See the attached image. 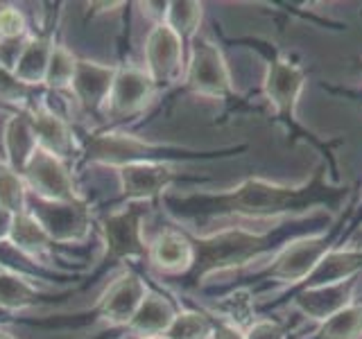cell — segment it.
Listing matches in <instances>:
<instances>
[{
    "mask_svg": "<svg viewBox=\"0 0 362 339\" xmlns=\"http://www.w3.org/2000/svg\"><path fill=\"white\" fill-rule=\"evenodd\" d=\"M335 197L337 192L333 188H326L320 177L301 186H286L260 177H249L231 190L177 199V213L190 215V218L269 220L281 218V215H301L317 203Z\"/></svg>",
    "mask_w": 362,
    "mask_h": 339,
    "instance_id": "cell-1",
    "label": "cell"
},
{
    "mask_svg": "<svg viewBox=\"0 0 362 339\" xmlns=\"http://www.w3.org/2000/svg\"><path fill=\"white\" fill-rule=\"evenodd\" d=\"M190 242L195 258H192V267L188 269L186 278L190 282H199L220 271L252 263L269 246L272 237L249 229H224L211 235L190 237Z\"/></svg>",
    "mask_w": 362,
    "mask_h": 339,
    "instance_id": "cell-2",
    "label": "cell"
},
{
    "mask_svg": "<svg viewBox=\"0 0 362 339\" xmlns=\"http://www.w3.org/2000/svg\"><path fill=\"white\" fill-rule=\"evenodd\" d=\"M186 86L204 97H226L233 93L229 66L213 41L199 39L192 43L190 61L186 64Z\"/></svg>",
    "mask_w": 362,
    "mask_h": 339,
    "instance_id": "cell-3",
    "label": "cell"
},
{
    "mask_svg": "<svg viewBox=\"0 0 362 339\" xmlns=\"http://www.w3.org/2000/svg\"><path fill=\"white\" fill-rule=\"evenodd\" d=\"M328 251H331V240L326 235L297 237L274 256L263 276L276 282H305Z\"/></svg>",
    "mask_w": 362,
    "mask_h": 339,
    "instance_id": "cell-4",
    "label": "cell"
},
{
    "mask_svg": "<svg viewBox=\"0 0 362 339\" xmlns=\"http://www.w3.org/2000/svg\"><path fill=\"white\" fill-rule=\"evenodd\" d=\"M25 181L28 192H32L34 199L43 201H77L79 195L75 190V181L64 165L62 158L52 156L50 152L39 150L34 152L25 172L21 174Z\"/></svg>",
    "mask_w": 362,
    "mask_h": 339,
    "instance_id": "cell-5",
    "label": "cell"
},
{
    "mask_svg": "<svg viewBox=\"0 0 362 339\" xmlns=\"http://www.w3.org/2000/svg\"><path fill=\"white\" fill-rule=\"evenodd\" d=\"M145 210L139 203L107 215L100 222L102 237H105L107 256L111 260H134L147 256V244L143 235Z\"/></svg>",
    "mask_w": 362,
    "mask_h": 339,
    "instance_id": "cell-6",
    "label": "cell"
},
{
    "mask_svg": "<svg viewBox=\"0 0 362 339\" xmlns=\"http://www.w3.org/2000/svg\"><path fill=\"white\" fill-rule=\"evenodd\" d=\"M48 233L50 242H82L90 229L88 208L82 199L77 201H34L30 210Z\"/></svg>",
    "mask_w": 362,
    "mask_h": 339,
    "instance_id": "cell-7",
    "label": "cell"
},
{
    "mask_svg": "<svg viewBox=\"0 0 362 339\" xmlns=\"http://www.w3.org/2000/svg\"><path fill=\"white\" fill-rule=\"evenodd\" d=\"M181 71H184V41L163 20L156 23L145 41V73L158 86L175 82Z\"/></svg>",
    "mask_w": 362,
    "mask_h": 339,
    "instance_id": "cell-8",
    "label": "cell"
},
{
    "mask_svg": "<svg viewBox=\"0 0 362 339\" xmlns=\"http://www.w3.org/2000/svg\"><path fill=\"white\" fill-rule=\"evenodd\" d=\"M263 88L269 105L276 111V116L283 120H292L294 113H297L299 97L305 88L303 68L292 64L290 59L276 56V59H272L267 64Z\"/></svg>",
    "mask_w": 362,
    "mask_h": 339,
    "instance_id": "cell-9",
    "label": "cell"
},
{
    "mask_svg": "<svg viewBox=\"0 0 362 339\" xmlns=\"http://www.w3.org/2000/svg\"><path fill=\"white\" fill-rule=\"evenodd\" d=\"M154 88L156 84L145 71L134 66H120L116 71L105 111L113 118H132L141 113L147 102L152 100Z\"/></svg>",
    "mask_w": 362,
    "mask_h": 339,
    "instance_id": "cell-10",
    "label": "cell"
},
{
    "mask_svg": "<svg viewBox=\"0 0 362 339\" xmlns=\"http://www.w3.org/2000/svg\"><path fill=\"white\" fill-rule=\"evenodd\" d=\"M118 177L124 199L141 203L163 195V190L177 179V167L165 161H139L120 167Z\"/></svg>",
    "mask_w": 362,
    "mask_h": 339,
    "instance_id": "cell-11",
    "label": "cell"
},
{
    "mask_svg": "<svg viewBox=\"0 0 362 339\" xmlns=\"http://www.w3.org/2000/svg\"><path fill=\"white\" fill-rule=\"evenodd\" d=\"M147 292L150 290H147L145 280L139 274H134V271H127V274L118 276L102 292L98 303V314L109 326H127L136 310L141 308Z\"/></svg>",
    "mask_w": 362,
    "mask_h": 339,
    "instance_id": "cell-12",
    "label": "cell"
},
{
    "mask_svg": "<svg viewBox=\"0 0 362 339\" xmlns=\"http://www.w3.org/2000/svg\"><path fill=\"white\" fill-rule=\"evenodd\" d=\"M156 147L134 138L127 133H102L90 138L88 143V158L102 165H111V167H124L139 161H156L154 154Z\"/></svg>",
    "mask_w": 362,
    "mask_h": 339,
    "instance_id": "cell-13",
    "label": "cell"
},
{
    "mask_svg": "<svg viewBox=\"0 0 362 339\" xmlns=\"http://www.w3.org/2000/svg\"><path fill=\"white\" fill-rule=\"evenodd\" d=\"M356 290V278L335 282V285H317V287H303L297 297L292 299V305L301 314L310 316L315 321H326L339 310L351 305Z\"/></svg>",
    "mask_w": 362,
    "mask_h": 339,
    "instance_id": "cell-14",
    "label": "cell"
},
{
    "mask_svg": "<svg viewBox=\"0 0 362 339\" xmlns=\"http://www.w3.org/2000/svg\"><path fill=\"white\" fill-rule=\"evenodd\" d=\"M116 66H105L95 61H77V73L71 84L75 100L86 111H100L105 109L107 97L111 93L113 79H116Z\"/></svg>",
    "mask_w": 362,
    "mask_h": 339,
    "instance_id": "cell-15",
    "label": "cell"
},
{
    "mask_svg": "<svg viewBox=\"0 0 362 339\" xmlns=\"http://www.w3.org/2000/svg\"><path fill=\"white\" fill-rule=\"evenodd\" d=\"M147 258L163 274L186 276L195 254H192V242L188 235L175 229H165L147 244Z\"/></svg>",
    "mask_w": 362,
    "mask_h": 339,
    "instance_id": "cell-16",
    "label": "cell"
},
{
    "mask_svg": "<svg viewBox=\"0 0 362 339\" xmlns=\"http://www.w3.org/2000/svg\"><path fill=\"white\" fill-rule=\"evenodd\" d=\"M3 145H5V165L14 170L16 174H23L30 158L39 150L37 131H34L30 111H18L7 120Z\"/></svg>",
    "mask_w": 362,
    "mask_h": 339,
    "instance_id": "cell-17",
    "label": "cell"
},
{
    "mask_svg": "<svg viewBox=\"0 0 362 339\" xmlns=\"http://www.w3.org/2000/svg\"><path fill=\"white\" fill-rule=\"evenodd\" d=\"M175 316H177V310L173 308V303H170L163 294L147 292V297L143 299L141 308L132 316L127 328L134 335H139L141 339L163 337L168 333V328L173 326Z\"/></svg>",
    "mask_w": 362,
    "mask_h": 339,
    "instance_id": "cell-18",
    "label": "cell"
},
{
    "mask_svg": "<svg viewBox=\"0 0 362 339\" xmlns=\"http://www.w3.org/2000/svg\"><path fill=\"white\" fill-rule=\"evenodd\" d=\"M30 118L34 124V131H37V141L39 147L45 152H50L57 158H68L75 152V138L68 124L64 122V118H59L57 113H52L50 109H32Z\"/></svg>",
    "mask_w": 362,
    "mask_h": 339,
    "instance_id": "cell-19",
    "label": "cell"
},
{
    "mask_svg": "<svg viewBox=\"0 0 362 339\" xmlns=\"http://www.w3.org/2000/svg\"><path fill=\"white\" fill-rule=\"evenodd\" d=\"M362 271V249H344L335 251L331 249L315 267L313 274L305 278V287L317 285H335V282L354 280Z\"/></svg>",
    "mask_w": 362,
    "mask_h": 339,
    "instance_id": "cell-20",
    "label": "cell"
},
{
    "mask_svg": "<svg viewBox=\"0 0 362 339\" xmlns=\"http://www.w3.org/2000/svg\"><path fill=\"white\" fill-rule=\"evenodd\" d=\"M54 48V43L45 37L39 39H30L23 56L14 71L16 82L23 84L25 88L30 86H39L45 79V71H48V61H50V52Z\"/></svg>",
    "mask_w": 362,
    "mask_h": 339,
    "instance_id": "cell-21",
    "label": "cell"
},
{
    "mask_svg": "<svg viewBox=\"0 0 362 339\" xmlns=\"http://www.w3.org/2000/svg\"><path fill=\"white\" fill-rule=\"evenodd\" d=\"M9 242L14 244L18 251H25L30 256H41L48 251L50 237L43 231V226L37 222V218H34L30 210H25V213H18L14 218Z\"/></svg>",
    "mask_w": 362,
    "mask_h": 339,
    "instance_id": "cell-22",
    "label": "cell"
},
{
    "mask_svg": "<svg viewBox=\"0 0 362 339\" xmlns=\"http://www.w3.org/2000/svg\"><path fill=\"white\" fill-rule=\"evenodd\" d=\"M202 14H204L202 3H190V0H175V3H168L163 23L177 34L181 41H188V39L195 37V32L199 30Z\"/></svg>",
    "mask_w": 362,
    "mask_h": 339,
    "instance_id": "cell-23",
    "label": "cell"
},
{
    "mask_svg": "<svg viewBox=\"0 0 362 339\" xmlns=\"http://www.w3.org/2000/svg\"><path fill=\"white\" fill-rule=\"evenodd\" d=\"M77 56L66 48V45H54L50 52L48 71H45L43 86H48L50 90H64L71 88L75 73H77Z\"/></svg>",
    "mask_w": 362,
    "mask_h": 339,
    "instance_id": "cell-24",
    "label": "cell"
},
{
    "mask_svg": "<svg viewBox=\"0 0 362 339\" xmlns=\"http://www.w3.org/2000/svg\"><path fill=\"white\" fill-rule=\"evenodd\" d=\"M317 335L320 339H358L362 335V305H346L326 319Z\"/></svg>",
    "mask_w": 362,
    "mask_h": 339,
    "instance_id": "cell-25",
    "label": "cell"
},
{
    "mask_svg": "<svg viewBox=\"0 0 362 339\" xmlns=\"http://www.w3.org/2000/svg\"><path fill=\"white\" fill-rule=\"evenodd\" d=\"M39 299V292L25 278H21L11 271L0 274V308L5 310H21L28 308Z\"/></svg>",
    "mask_w": 362,
    "mask_h": 339,
    "instance_id": "cell-26",
    "label": "cell"
},
{
    "mask_svg": "<svg viewBox=\"0 0 362 339\" xmlns=\"http://www.w3.org/2000/svg\"><path fill=\"white\" fill-rule=\"evenodd\" d=\"M28 188L25 181L14 170L0 163V206L7 208L9 213H25L28 210Z\"/></svg>",
    "mask_w": 362,
    "mask_h": 339,
    "instance_id": "cell-27",
    "label": "cell"
},
{
    "mask_svg": "<svg viewBox=\"0 0 362 339\" xmlns=\"http://www.w3.org/2000/svg\"><path fill=\"white\" fill-rule=\"evenodd\" d=\"M213 335V323L206 314L197 310H184L177 312L173 326L168 328L163 335L165 339H211Z\"/></svg>",
    "mask_w": 362,
    "mask_h": 339,
    "instance_id": "cell-28",
    "label": "cell"
},
{
    "mask_svg": "<svg viewBox=\"0 0 362 339\" xmlns=\"http://www.w3.org/2000/svg\"><path fill=\"white\" fill-rule=\"evenodd\" d=\"M30 37H16V39H0V71L14 75L16 66L23 56Z\"/></svg>",
    "mask_w": 362,
    "mask_h": 339,
    "instance_id": "cell-29",
    "label": "cell"
},
{
    "mask_svg": "<svg viewBox=\"0 0 362 339\" xmlns=\"http://www.w3.org/2000/svg\"><path fill=\"white\" fill-rule=\"evenodd\" d=\"M224 319L226 323L238 326L240 328L249 316H252V301H249V294L247 292H238L233 297L226 299L224 303Z\"/></svg>",
    "mask_w": 362,
    "mask_h": 339,
    "instance_id": "cell-30",
    "label": "cell"
},
{
    "mask_svg": "<svg viewBox=\"0 0 362 339\" xmlns=\"http://www.w3.org/2000/svg\"><path fill=\"white\" fill-rule=\"evenodd\" d=\"M25 16L16 7H0V39H16L28 37L25 34Z\"/></svg>",
    "mask_w": 362,
    "mask_h": 339,
    "instance_id": "cell-31",
    "label": "cell"
},
{
    "mask_svg": "<svg viewBox=\"0 0 362 339\" xmlns=\"http://www.w3.org/2000/svg\"><path fill=\"white\" fill-rule=\"evenodd\" d=\"M245 337L247 339H286V331H283V326L276 321L260 319L247 328Z\"/></svg>",
    "mask_w": 362,
    "mask_h": 339,
    "instance_id": "cell-32",
    "label": "cell"
},
{
    "mask_svg": "<svg viewBox=\"0 0 362 339\" xmlns=\"http://www.w3.org/2000/svg\"><path fill=\"white\" fill-rule=\"evenodd\" d=\"M25 86L16 82L14 75L0 71V100H18L25 95Z\"/></svg>",
    "mask_w": 362,
    "mask_h": 339,
    "instance_id": "cell-33",
    "label": "cell"
},
{
    "mask_svg": "<svg viewBox=\"0 0 362 339\" xmlns=\"http://www.w3.org/2000/svg\"><path fill=\"white\" fill-rule=\"evenodd\" d=\"M211 339H247V337H245V333L238 326H231V323L222 321V323H215L213 326Z\"/></svg>",
    "mask_w": 362,
    "mask_h": 339,
    "instance_id": "cell-34",
    "label": "cell"
},
{
    "mask_svg": "<svg viewBox=\"0 0 362 339\" xmlns=\"http://www.w3.org/2000/svg\"><path fill=\"white\" fill-rule=\"evenodd\" d=\"M14 213H9L7 208L0 206V242L9 240V233H11V226H14Z\"/></svg>",
    "mask_w": 362,
    "mask_h": 339,
    "instance_id": "cell-35",
    "label": "cell"
},
{
    "mask_svg": "<svg viewBox=\"0 0 362 339\" xmlns=\"http://www.w3.org/2000/svg\"><path fill=\"white\" fill-rule=\"evenodd\" d=\"M354 249H362V231L356 235V244H354Z\"/></svg>",
    "mask_w": 362,
    "mask_h": 339,
    "instance_id": "cell-36",
    "label": "cell"
},
{
    "mask_svg": "<svg viewBox=\"0 0 362 339\" xmlns=\"http://www.w3.org/2000/svg\"><path fill=\"white\" fill-rule=\"evenodd\" d=\"M0 339H16L14 335H9L7 331H0Z\"/></svg>",
    "mask_w": 362,
    "mask_h": 339,
    "instance_id": "cell-37",
    "label": "cell"
},
{
    "mask_svg": "<svg viewBox=\"0 0 362 339\" xmlns=\"http://www.w3.org/2000/svg\"><path fill=\"white\" fill-rule=\"evenodd\" d=\"M145 339H165V337H145Z\"/></svg>",
    "mask_w": 362,
    "mask_h": 339,
    "instance_id": "cell-38",
    "label": "cell"
},
{
    "mask_svg": "<svg viewBox=\"0 0 362 339\" xmlns=\"http://www.w3.org/2000/svg\"><path fill=\"white\" fill-rule=\"evenodd\" d=\"M3 271H5V267H3V265H0V274H3Z\"/></svg>",
    "mask_w": 362,
    "mask_h": 339,
    "instance_id": "cell-39",
    "label": "cell"
}]
</instances>
